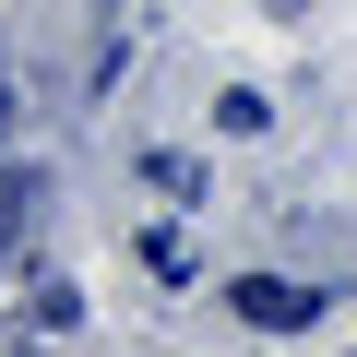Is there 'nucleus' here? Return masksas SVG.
I'll return each mask as SVG.
<instances>
[{"instance_id": "3", "label": "nucleus", "mask_w": 357, "mask_h": 357, "mask_svg": "<svg viewBox=\"0 0 357 357\" xmlns=\"http://www.w3.org/2000/svg\"><path fill=\"white\" fill-rule=\"evenodd\" d=\"M0 107H13V96H0Z\"/></svg>"}, {"instance_id": "2", "label": "nucleus", "mask_w": 357, "mask_h": 357, "mask_svg": "<svg viewBox=\"0 0 357 357\" xmlns=\"http://www.w3.org/2000/svg\"><path fill=\"white\" fill-rule=\"evenodd\" d=\"M36 215H48V178H36V167H24V178H0V262L36 238Z\"/></svg>"}, {"instance_id": "1", "label": "nucleus", "mask_w": 357, "mask_h": 357, "mask_svg": "<svg viewBox=\"0 0 357 357\" xmlns=\"http://www.w3.org/2000/svg\"><path fill=\"white\" fill-rule=\"evenodd\" d=\"M227 298H238V321H262V333H298V321H310V310H321V298H298V286H286V274H238V286H227Z\"/></svg>"}]
</instances>
